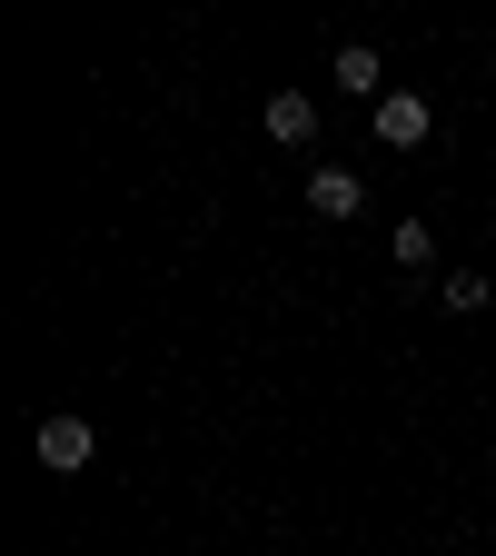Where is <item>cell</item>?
<instances>
[{"instance_id": "2", "label": "cell", "mask_w": 496, "mask_h": 556, "mask_svg": "<svg viewBox=\"0 0 496 556\" xmlns=\"http://www.w3.org/2000/svg\"><path fill=\"white\" fill-rule=\"evenodd\" d=\"M428 129H437V110L417 100V90H387V100H378V139H387V150H417Z\"/></svg>"}, {"instance_id": "4", "label": "cell", "mask_w": 496, "mask_h": 556, "mask_svg": "<svg viewBox=\"0 0 496 556\" xmlns=\"http://www.w3.org/2000/svg\"><path fill=\"white\" fill-rule=\"evenodd\" d=\"M328 80H338V90H358V100H387V70H378V50H368V40H347V50L328 60Z\"/></svg>"}, {"instance_id": "6", "label": "cell", "mask_w": 496, "mask_h": 556, "mask_svg": "<svg viewBox=\"0 0 496 556\" xmlns=\"http://www.w3.org/2000/svg\"><path fill=\"white\" fill-rule=\"evenodd\" d=\"M387 249H397V268H428V258H437V229H428V219H397Z\"/></svg>"}, {"instance_id": "7", "label": "cell", "mask_w": 496, "mask_h": 556, "mask_svg": "<svg viewBox=\"0 0 496 556\" xmlns=\"http://www.w3.org/2000/svg\"><path fill=\"white\" fill-rule=\"evenodd\" d=\"M437 299H447V318H476V308H486L496 289H486V278H476V268H447V289H437Z\"/></svg>"}, {"instance_id": "3", "label": "cell", "mask_w": 496, "mask_h": 556, "mask_svg": "<svg viewBox=\"0 0 496 556\" xmlns=\"http://www.w3.org/2000/svg\"><path fill=\"white\" fill-rule=\"evenodd\" d=\"M268 139H278V150H308V139H318V100L308 90H278L268 100Z\"/></svg>"}, {"instance_id": "1", "label": "cell", "mask_w": 496, "mask_h": 556, "mask_svg": "<svg viewBox=\"0 0 496 556\" xmlns=\"http://www.w3.org/2000/svg\"><path fill=\"white\" fill-rule=\"evenodd\" d=\"M30 447H40L50 477H80V467L100 457V428H90V417H40V438H30Z\"/></svg>"}, {"instance_id": "5", "label": "cell", "mask_w": 496, "mask_h": 556, "mask_svg": "<svg viewBox=\"0 0 496 556\" xmlns=\"http://www.w3.org/2000/svg\"><path fill=\"white\" fill-rule=\"evenodd\" d=\"M358 169H308V208H318V219H358Z\"/></svg>"}]
</instances>
